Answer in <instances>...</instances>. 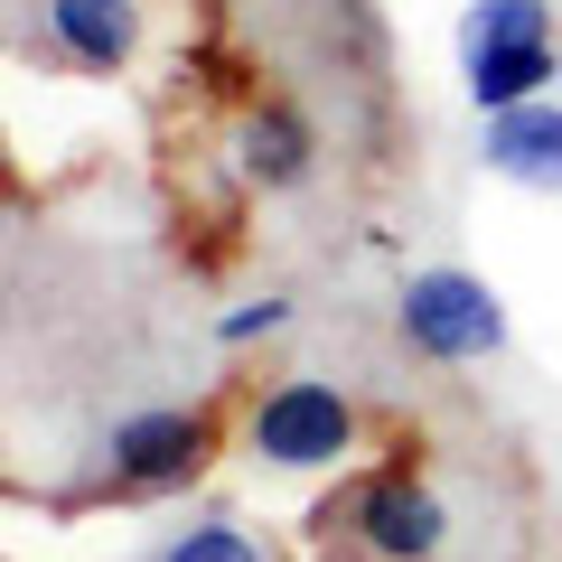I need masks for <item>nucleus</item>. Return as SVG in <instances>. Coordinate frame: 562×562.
Instances as JSON below:
<instances>
[{"mask_svg":"<svg viewBox=\"0 0 562 562\" xmlns=\"http://www.w3.org/2000/svg\"><path fill=\"white\" fill-rule=\"evenodd\" d=\"M403 347L431 366H479L506 347V301L487 291L479 272H460V262H431V272L403 281V310H394Z\"/></svg>","mask_w":562,"mask_h":562,"instance_id":"obj_1","label":"nucleus"},{"mask_svg":"<svg viewBox=\"0 0 562 562\" xmlns=\"http://www.w3.org/2000/svg\"><path fill=\"white\" fill-rule=\"evenodd\" d=\"M244 450H254L262 469H338L347 450H357V403H347L338 384H319V375H291V384H272V394H254Z\"/></svg>","mask_w":562,"mask_h":562,"instance_id":"obj_2","label":"nucleus"},{"mask_svg":"<svg viewBox=\"0 0 562 562\" xmlns=\"http://www.w3.org/2000/svg\"><path fill=\"white\" fill-rule=\"evenodd\" d=\"M216 460V413L206 403H150V413L113 422L103 469H113L122 497H169V487H198Z\"/></svg>","mask_w":562,"mask_h":562,"instance_id":"obj_3","label":"nucleus"},{"mask_svg":"<svg viewBox=\"0 0 562 562\" xmlns=\"http://www.w3.org/2000/svg\"><path fill=\"white\" fill-rule=\"evenodd\" d=\"M347 535L375 562H431L450 543V506L413 460H394V469H366V479L347 487Z\"/></svg>","mask_w":562,"mask_h":562,"instance_id":"obj_4","label":"nucleus"},{"mask_svg":"<svg viewBox=\"0 0 562 562\" xmlns=\"http://www.w3.org/2000/svg\"><path fill=\"white\" fill-rule=\"evenodd\" d=\"M479 150L506 188H535V198H562V103L535 94V103H506V113L479 122Z\"/></svg>","mask_w":562,"mask_h":562,"instance_id":"obj_5","label":"nucleus"},{"mask_svg":"<svg viewBox=\"0 0 562 562\" xmlns=\"http://www.w3.org/2000/svg\"><path fill=\"white\" fill-rule=\"evenodd\" d=\"M38 29H47V47H57L66 66H85V76H122V66L140 57V0H47Z\"/></svg>","mask_w":562,"mask_h":562,"instance_id":"obj_6","label":"nucleus"},{"mask_svg":"<svg viewBox=\"0 0 562 562\" xmlns=\"http://www.w3.org/2000/svg\"><path fill=\"white\" fill-rule=\"evenodd\" d=\"M235 169L254 188H301L310 169H319V132H310L291 103H254V113L235 122Z\"/></svg>","mask_w":562,"mask_h":562,"instance_id":"obj_7","label":"nucleus"},{"mask_svg":"<svg viewBox=\"0 0 562 562\" xmlns=\"http://www.w3.org/2000/svg\"><path fill=\"white\" fill-rule=\"evenodd\" d=\"M553 76H562V38L460 57V85H469V103H479V122H487V113H506V103H535V94H553Z\"/></svg>","mask_w":562,"mask_h":562,"instance_id":"obj_8","label":"nucleus"},{"mask_svg":"<svg viewBox=\"0 0 562 562\" xmlns=\"http://www.w3.org/2000/svg\"><path fill=\"white\" fill-rule=\"evenodd\" d=\"M535 38H553V0H469V20H460V57L535 47Z\"/></svg>","mask_w":562,"mask_h":562,"instance_id":"obj_9","label":"nucleus"},{"mask_svg":"<svg viewBox=\"0 0 562 562\" xmlns=\"http://www.w3.org/2000/svg\"><path fill=\"white\" fill-rule=\"evenodd\" d=\"M150 562H272V543L244 535L235 516H198V525H179V535H169Z\"/></svg>","mask_w":562,"mask_h":562,"instance_id":"obj_10","label":"nucleus"},{"mask_svg":"<svg viewBox=\"0 0 562 562\" xmlns=\"http://www.w3.org/2000/svg\"><path fill=\"white\" fill-rule=\"evenodd\" d=\"M281 319H291V301L281 291H262V301H235L216 319V347H254V338H281Z\"/></svg>","mask_w":562,"mask_h":562,"instance_id":"obj_11","label":"nucleus"}]
</instances>
